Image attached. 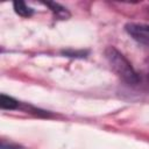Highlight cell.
<instances>
[{
    "mask_svg": "<svg viewBox=\"0 0 149 149\" xmlns=\"http://www.w3.org/2000/svg\"><path fill=\"white\" fill-rule=\"evenodd\" d=\"M106 57L108 59V63L113 71L127 84L129 85H136L140 80L137 73L133 69L132 64L128 62V59L119 52L115 48L109 47L106 50Z\"/></svg>",
    "mask_w": 149,
    "mask_h": 149,
    "instance_id": "cell-1",
    "label": "cell"
},
{
    "mask_svg": "<svg viewBox=\"0 0 149 149\" xmlns=\"http://www.w3.org/2000/svg\"><path fill=\"white\" fill-rule=\"evenodd\" d=\"M127 34L137 43L149 48V24L146 23H127L125 26Z\"/></svg>",
    "mask_w": 149,
    "mask_h": 149,
    "instance_id": "cell-2",
    "label": "cell"
},
{
    "mask_svg": "<svg viewBox=\"0 0 149 149\" xmlns=\"http://www.w3.org/2000/svg\"><path fill=\"white\" fill-rule=\"evenodd\" d=\"M0 107L2 109H9V111H13V109H16L20 107V102L17 100H15L14 98L9 97V95H6V94H1L0 95Z\"/></svg>",
    "mask_w": 149,
    "mask_h": 149,
    "instance_id": "cell-3",
    "label": "cell"
},
{
    "mask_svg": "<svg viewBox=\"0 0 149 149\" xmlns=\"http://www.w3.org/2000/svg\"><path fill=\"white\" fill-rule=\"evenodd\" d=\"M13 6H14V9H15L16 14H19L20 16H23V17H29L34 13L33 8H30L23 1H15V2H13Z\"/></svg>",
    "mask_w": 149,
    "mask_h": 149,
    "instance_id": "cell-4",
    "label": "cell"
},
{
    "mask_svg": "<svg viewBox=\"0 0 149 149\" xmlns=\"http://www.w3.org/2000/svg\"><path fill=\"white\" fill-rule=\"evenodd\" d=\"M45 5H47V6H49V7L52 9V12H54V13H56V15H57L58 17L65 19V17H68V16H69V13H68L66 8L62 7L61 5H58V3H56V2H45Z\"/></svg>",
    "mask_w": 149,
    "mask_h": 149,
    "instance_id": "cell-5",
    "label": "cell"
}]
</instances>
